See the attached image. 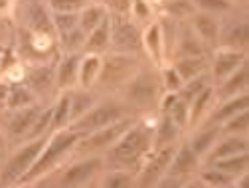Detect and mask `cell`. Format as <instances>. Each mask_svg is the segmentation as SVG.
<instances>
[{
    "mask_svg": "<svg viewBox=\"0 0 249 188\" xmlns=\"http://www.w3.org/2000/svg\"><path fill=\"white\" fill-rule=\"evenodd\" d=\"M166 12L170 14V18H190L198 10L192 4V0H168Z\"/></svg>",
    "mask_w": 249,
    "mask_h": 188,
    "instance_id": "cell-42",
    "label": "cell"
},
{
    "mask_svg": "<svg viewBox=\"0 0 249 188\" xmlns=\"http://www.w3.org/2000/svg\"><path fill=\"white\" fill-rule=\"evenodd\" d=\"M166 113L170 115V119L178 125L180 129H186V127H188V115H190V111H188V103L182 101L180 97L170 105V109H168Z\"/></svg>",
    "mask_w": 249,
    "mask_h": 188,
    "instance_id": "cell-43",
    "label": "cell"
},
{
    "mask_svg": "<svg viewBox=\"0 0 249 188\" xmlns=\"http://www.w3.org/2000/svg\"><path fill=\"white\" fill-rule=\"evenodd\" d=\"M174 70L182 77V81H188L204 72H208V59L206 56H192V57H178L174 61Z\"/></svg>",
    "mask_w": 249,
    "mask_h": 188,
    "instance_id": "cell-29",
    "label": "cell"
},
{
    "mask_svg": "<svg viewBox=\"0 0 249 188\" xmlns=\"http://www.w3.org/2000/svg\"><path fill=\"white\" fill-rule=\"evenodd\" d=\"M249 129V111L243 109L222 123V135H245Z\"/></svg>",
    "mask_w": 249,
    "mask_h": 188,
    "instance_id": "cell-40",
    "label": "cell"
},
{
    "mask_svg": "<svg viewBox=\"0 0 249 188\" xmlns=\"http://www.w3.org/2000/svg\"><path fill=\"white\" fill-rule=\"evenodd\" d=\"M180 127L170 119L168 113H162L159 125L154 127V135H152V149H159V147H166V145H174L178 141L180 135Z\"/></svg>",
    "mask_w": 249,
    "mask_h": 188,
    "instance_id": "cell-23",
    "label": "cell"
},
{
    "mask_svg": "<svg viewBox=\"0 0 249 188\" xmlns=\"http://www.w3.org/2000/svg\"><path fill=\"white\" fill-rule=\"evenodd\" d=\"M34 103H38V97L34 95V91L30 89L26 83H14V85H10L8 97H6V111L30 107V105H34Z\"/></svg>",
    "mask_w": 249,
    "mask_h": 188,
    "instance_id": "cell-30",
    "label": "cell"
},
{
    "mask_svg": "<svg viewBox=\"0 0 249 188\" xmlns=\"http://www.w3.org/2000/svg\"><path fill=\"white\" fill-rule=\"evenodd\" d=\"M93 2H95V4H103V6H117L119 2H121V0H93Z\"/></svg>",
    "mask_w": 249,
    "mask_h": 188,
    "instance_id": "cell-49",
    "label": "cell"
},
{
    "mask_svg": "<svg viewBox=\"0 0 249 188\" xmlns=\"http://www.w3.org/2000/svg\"><path fill=\"white\" fill-rule=\"evenodd\" d=\"M109 48L117 54H133L135 56L142 48L141 28L127 16L113 14L111 16V46Z\"/></svg>",
    "mask_w": 249,
    "mask_h": 188,
    "instance_id": "cell-9",
    "label": "cell"
},
{
    "mask_svg": "<svg viewBox=\"0 0 249 188\" xmlns=\"http://www.w3.org/2000/svg\"><path fill=\"white\" fill-rule=\"evenodd\" d=\"M24 83L36 97H50L55 91V64H38L28 70Z\"/></svg>",
    "mask_w": 249,
    "mask_h": 188,
    "instance_id": "cell-14",
    "label": "cell"
},
{
    "mask_svg": "<svg viewBox=\"0 0 249 188\" xmlns=\"http://www.w3.org/2000/svg\"><path fill=\"white\" fill-rule=\"evenodd\" d=\"M206 44L198 38V34L192 30V26H186L178 30L176 36V54L178 57H192V56H204Z\"/></svg>",
    "mask_w": 249,
    "mask_h": 188,
    "instance_id": "cell-21",
    "label": "cell"
},
{
    "mask_svg": "<svg viewBox=\"0 0 249 188\" xmlns=\"http://www.w3.org/2000/svg\"><path fill=\"white\" fill-rule=\"evenodd\" d=\"M85 38H87V34L77 26V28L71 30V32H68V34H64V36H59V38H57V44L61 46L64 54H75V52H83Z\"/></svg>",
    "mask_w": 249,
    "mask_h": 188,
    "instance_id": "cell-38",
    "label": "cell"
},
{
    "mask_svg": "<svg viewBox=\"0 0 249 188\" xmlns=\"http://www.w3.org/2000/svg\"><path fill=\"white\" fill-rule=\"evenodd\" d=\"M95 103H97V99L91 93V89H81V87L75 91L71 89V119H70V123L75 121L77 117H81L85 111H89Z\"/></svg>",
    "mask_w": 249,
    "mask_h": 188,
    "instance_id": "cell-35",
    "label": "cell"
},
{
    "mask_svg": "<svg viewBox=\"0 0 249 188\" xmlns=\"http://www.w3.org/2000/svg\"><path fill=\"white\" fill-rule=\"evenodd\" d=\"M52 22L55 36L59 38L79 26V12H52Z\"/></svg>",
    "mask_w": 249,
    "mask_h": 188,
    "instance_id": "cell-39",
    "label": "cell"
},
{
    "mask_svg": "<svg viewBox=\"0 0 249 188\" xmlns=\"http://www.w3.org/2000/svg\"><path fill=\"white\" fill-rule=\"evenodd\" d=\"M133 14L139 20H146L150 16V8L146 4V0H133Z\"/></svg>",
    "mask_w": 249,
    "mask_h": 188,
    "instance_id": "cell-47",
    "label": "cell"
},
{
    "mask_svg": "<svg viewBox=\"0 0 249 188\" xmlns=\"http://www.w3.org/2000/svg\"><path fill=\"white\" fill-rule=\"evenodd\" d=\"M20 14L24 22V30L32 36L55 40V30L52 22V10L48 8V2L44 0H22L20 2Z\"/></svg>",
    "mask_w": 249,
    "mask_h": 188,
    "instance_id": "cell-8",
    "label": "cell"
},
{
    "mask_svg": "<svg viewBox=\"0 0 249 188\" xmlns=\"http://www.w3.org/2000/svg\"><path fill=\"white\" fill-rule=\"evenodd\" d=\"M89 4V0H48L52 12H81Z\"/></svg>",
    "mask_w": 249,
    "mask_h": 188,
    "instance_id": "cell-44",
    "label": "cell"
},
{
    "mask_svg": "<svg viewBox=\"0 0 249 188\" xmlns=\"http://www.w3.org/2000/svg\"><path fill=\"white\" fill-rule=\"evenodd\" d=\"M212 167L220 169L231 176H243L247 172V167H249V154L247 152H239V154H231V156H226V159H220V161H213Z\"/></svg>",
    "mask_w": 249,
    "mask_h": 188,
    "instance_id": "cell-34",
    "label": "cell"
},
{
    "mask_svg": "<svg viewBox=\"0 0 249 188\" xmlns=\"http://www.w3.org/2000/svg\"><path fill=\"white\" fill-rule=\"evenodd\" d=\"M200 167V156L192 150V147L188 143H182L176 147L174 150V156L168 165V170L164 176H170V178H176L180 180L184 186H186V180H188Z\"/></svg>",
    "mask_w": 249,
    "mask_h": 188,
    "instance_id": "cell-12",
    "label": "cell"
},
{
    "mask_svg": "<svg viewBox=\"0 0 249 188\" xmlns=\"http://www.w3.org/2000/svg\"><path fill=\"white\" fill-rule=\"evenodd\" d=\"M127 105L121 103V101H99L95 103L89 111H85L81 117H77L75 121L70 123V129H73L75 133H79L81 137L91 133V131H97L105 125H111L115 123L117 119H123L127 117Z\"/></svg>",
    "mask_w": 249,
    "mask_h": 188,
    "instance_id": "cell-4",
    "label": "cell"
},
{
    "mask_svg": "<svg viewBox=\"0 0 249 188\" xmlns=\"http://www.w3.org/2000/svg\"><path fill=\"white\" fill-rule=\"evenodd\" d=\"M48 137L50 135L38 137L32 141H24L22 147L12 152V156L2 167V172H0V186H18L20 178L30 170V167L38 159V154L44 149Z\"/></svg>",
    "mask_w": 249,
    "mask_h": 188,
    "instance_id": "cell-3",
    "label": "cell"
},
{
    "mask_svg": "<svg viewBox=\"0 0 249 188\" xmlns=\"http://www.w3.org/2000/svg\"><path fill=\"white\" fill-rule=\"evenodd\" d=\"M101 72V56L99 54H83L79 61V75H77V85L81 89H91L97 83Z\"/></svg>",
    "mask_w": 249,
    "mask_h": 188,
    "instance_id": "cell-22",
    "label": "cell"
},
{
    "mask_svg": "<svg viewBox=\"0 0 249 188\" xmlns=\"http://www.w3.org/2000/svg\"><path fill=\"white\" fill-rule=\"evenodd\" d=\"M79 139H81V135L75 133L70 127L52 131L50 137H48V141H46V145H44V149L38 154V159L34 161L32 167H30V170L20 178L18 186L34 184L36 180H40L42 176H46L48 172H52L70 152L75 150V145L79 143Z\"/></svg>",
    "mask_w": 249,
    "mask_h": 188,
    "instance_id": "cell-2",
    "label": "cell"
},
{
    "mask_svg": "<svg viewBox=\"0 0 249 188\" xmlns=\"http://www.w3.org/2000/svg\"><path fill=\"white\" fill-rule=\"evenodd\" d=\"M176 143L174 145H166V147H159V149H152L148 152V156L144 159L142 167H141V172L137 176V182L135 186H142V188H150V186H157L159 180L166 174L168 170V165L174 156V150H176Z\"/></svg>",
    "mask_w": 249,
    "mask_h": 188,
    "instance_id": "cell-11",
    "label": "cell"
},
{
    "mask_svg": "<svg viewBox=\"0 0 249 188\" xmlns=\"http://www.w3.org/2000/svg\"><path fill=\"white\" fill-rule=\"evenodd\" d=\"M196 10L202 12H226L231 8V0H192Z\"/></svg>",
    "mask_w": 249,
    "mask_h": 188,
    "instance_id": "cell-45",
    "label": "cell"
},
{
    "mask_svg": "<svg viewBox=\"0 0 249 188\" xmlns=\"http://www.w3.org/2000/svg\"><path fill=\"white\" fill-rule=\"evenodd\" d=\"M200 180L208 186H217V188H226V186H235V176L220 170V169H206L200 172Z\"/></svg>",
    "mask_w": 249,
    "mask_h": 188,
    "instance_id": "cell-41",
    "label": "cell"
},
{
    "mask_svg": "<svg viewBox=\"0 0 249 188\" xmlns=\"http://www.w3.org/2000/svg\"><path fill=\"white\" fill-rule=\"evenodd\" d=\"M217 42L222 44V48L228 50H247L249 44V24L247 22H235L233 26H228L224 32L220 30V36H217Z\"/></svg>",
    "mask_w": 249,
    "mask_h": 188,
    "instance_id": "cell-20",
    "label": "cell"
},
{
    "mask_svg": "<svg viewBox=\"0 0 249 188\" xmlns=\"http://www.w3.org/2000/svg\"><path fill=\"white\" fill-rule=\"evenodd\" d=\"M109 46H111V16L107 14L103 18V22L87 34L83 54H99L101 56L105 50H109Z\"/></svg>",
    "mask_w": 249,
    "mask_h": 188,
    "instance_id": "cell-18",
    "label": "cell"
},
{
    "mask_svg": "<svg viewBox=\"0 0 249 188\" xmlns=\"http://www.w3.org/2000/svg\"><path fill=\"white\" fill-rule=\"evenodd\" d=\"M154 127L146 123L135 121L107 150H105V167L109 169H135L139 163H144L148 152L152 150Z\"/></svg>",
    "mask_w": 249,
    "mask_h": 188,
    "instance_id": "cell-1",
    "label": "cell"
},
{
    "mask_svg": "<svg viewBox=\"0 0 249 188\" xmlns=\"http://www.w3.org/2000/svg\"><path fill=\"white\" fill-rule=\"evenodd\" d=\"M139 72V59L133 54L113 52L107 57H101V72L95 85L101 87H123Z\"/></svg>",
    "mask_w": 249,
    "mask_h": 188,
    "instance_id": "cell-5",
    "label": "cell"
},
{
    "mask_svg": "<svg viewBox=\"0 0 249 188\" xmlns=\"http://www.w3.org/2000/svg\"><path fill=\"white\" fill-rule=\"evenodd\" d=\"M142 46L146 48V52L150 54V57L157 61V64H162V56H164V36L160 24L154 22L146 28V32L142 34Z\"/></svg>",
    "mask_w": 249,
    "mask_h": 188,
    "instance_id": "cell-28",
    "label": "cell"
},
{
    "mask_svg": "<svg viewBox=\"0 0 249 188\" xmlns=\"http://www.w3.org/2000/svg\"><path fill=\"white\" fill-rule=\"evenodd\" d=\"M6 147V135L2 133V129H0V150H2Z\"/></svg>",
    "mask_w": 249,
    "mask_h": 188,
    "instance_id": "cell-50",
    "label": "cell"
},
{
    "mask_svg": "<svg viewBox=\"0 0 249 188\" xmlns=\"http://www.w3.org/2000/svg\"><path fill=\"white\" fill-rule=\"evenodd\" d=\"M210 79H212L210 72H204V74H200V75H196V77H192V79H188V81H184L182 87L178 89V97H180L182 101H186V103H190L202 89H206L208 85H212Z\"/></svg>",
    "mask_w": 249,
    "mask_h": 188,
    "instance_id": "cell-36",
    "label": "cell"
},
{
    "mask_svg": "<svg viewBox=\"0 0 249 188\" xmlns=\"http://www.w3.org/2000/svg\"><path fill=\"white\" fill-rule=\"evenodd\" d=\"M243 109H249V95H247V93H237V95H233V97L224 99V103L217 107L213 111V115L210 117V123L222 125L226 119L233 117L235 113H239Z\"/></svg>",
    "mask_w": 249,
    "mask_h": 188,
    "instance_id": "cell-25",
    "label": "cell"
},
{
    "mask_svg": "<svg viewBox=\"0 0 249 188\" xmlns=\"http://www.w3.org/2000/svg\"><path fill=\"white\" fill-rule=\"evenodd\" d=\"M44 107L40 103H34L30 107H22V109H14V111H8L10 117L6 121V135L8 139L12 141H24L28 131L32 129V125L36 121V117L40 115Z\"/></svg>",
    "mask_w": 249,
    "mask_h": 188,
    "instance_id": "cell-13",
    "label": "cell"
},
{
    "mask_svg": "<svg viewBox=\"0 0 249 188\" xmlns=\"http://www.w3.org/2000/svg\"><path fill=\"white\" fill-rule=\"evenodd\" d=\"M157 75L150 72H137L127 83L123 85V91L127 95V101L135 105L137 109H152L157 103H160V91L157 83Z\"/></svg>",
    "mask_w": 249,
    "mask_h": 188,
    "instance_id": "cell-7",
    "label": "cell"
},
{
    "mask_svg": "<svg viewBox=\"0 0 249 188\" xmlns=\"http://www.w3.org/2000/svg\"><path fill=\"white\" fill-rule=\"evenodd\" d=\"M222 137V125H217V123H210V127L198 131L192 141L188 143L192 147V150L198 154V156H206L208 150L213 147V143Z\"/></svg>",
    "mask_w": 249,
    "mask_h": 188,
    "instance_id": "cell-27",
    "label": "cell"
},
{
    "mask_svg": "<svg viewBox=\"0 0 249 188\" xmlns=\"http://www.w3.org/2000/svg\"><path fill=\"white\" fill-rule=\"evenodd\" d=\"M8 91H10V85H8V83H2V81H0V103H4V105H6Z\"/></svg>",
    "mask_w": 249,
    "mask_h": 188,
    "instance_id": "cell-48",
    "label": "cell"
},
{
    "mask_svg": "<svg viewBox=\"0 0 249 188\" xmlns=\"http://www.w3.org/2000/svg\"><path fill=\"white\" fill-rule=\"evenodd\" d=\"M243 61H247V54L243 50H228L222 48L212 59V66H210V75L212 79H215V83H222L228 75H231Z\"/></svg>",
    "mask_w": 249,
    "mask_h": 188,
    "instance_id": "cell-15",
    "label": "cell"
},
{
    "mask_svg": "<svg viewBox=\"0 0 249 188\" xmlns=\"http://www.w3.org/2000/svg\"><path fill=\"white\" fill-rule=\"evenodd\" d=\"M239 152H247L245 135H226L224 139H217L213 143V147L206 154V161H208V165H212L213 161H220V159H226V156H231V154H239Z\"/></svg>",
    "mask_w": 249,
    "mask_h": 188,
    "instance_id": "cell-17",
    "label": "cell"
},
{
    "mask_svg": "<svg viewBox=\"0 0 249 188\" xmlns=\"http://www.w3.org/2000/svg\"><path fill=\"white\" fill-rule=\"evenodd\" d=\"M52 115H53V107H44L40 111V115L36 117L34 125H32V129L28 131L26 139L24 141H32V139H38V137H46L52 133Z\"/></svg>",
    "mask_w": 249,
    "mask_h": 188,
    "instance_id": "cell-37",
    "label": "cell"
},
{
    "mask_svg": "<svg viewBox=\"0 0 249 188\" xmlns=\"http://www.w3.org/2000/svg\"><path fill=\"white\" fill-rule=\"evenodd\" d=\"M4 34H6V28H4V22H2V20H0V42H2Z\"/></svg>",
    "mask_w": 249,
    "mask_h": 188,
    "instance_id": "cell-51",
    "label": "cell"
},
{
    "mask_svg": "<svg viewBox=\"0 0 249 188\" xmlns=\"http://www.w3.org/2000/svg\"><path fill=\"white\" fill-rule=\"evenodd\" d=\"M133 123H135L133 117H123V119H117L111 125H105V127H101L97 131H91V133L83 135L79 139V143L75 145V152H81V154H99V152H105L124 131L131 127Z\"/></svg>",
    "mask_w": 249,
    "mask_h": 188,
    "instance_id": "cell-6",
    "label": "cell"
},
{
    "mask_svg": "<svg viewBox=\"0 0 249 188\" xmlns=\"http://www.w3.org/2000/svg\"><path fill=\"white\" fill-rule=\"evenodd\" d=\"M12 2V0H0V10H4V8H8V4Z\"/></svg>",
    "mask_w": 249,
    "mask_h": 188,
    "instance_id": "cell-52",
    "label": "cell"
},
{
    "mask_svg": "<svg viewBox=\"0 0 249 188\" xmlns=\"http://www.w3.org/2000/svg\"><path fill=\"white\" fill-rule=\"evenodd\" d=\"M101 186L105 188H129V186H135L137 182V176L133 174V170H127V169H111L107 172H101Z\"/></svg>",
    "mask_w": 249,
    "mask_h": 188,
    "instance_id": "cell-32",
    "label": "cell"
},
{
    "mask_svg": "<svg viewBox=\"0 0 249 188\" xmlns=\"http://www.w3.org/2000/svg\"><path fill=\"white\" fill-rule=\"evenodd\" d=\"M53 115H52V131L57 129H66L71 119V89L70 91H61L59 99L52 105Z\"/></svg>",
    "mask_w": 249,
    "mask_h": 188,
    "instance_id": "cell-31",
    "label": "cell"
},
{
    "mask_svg": "<svg viewBox=\"0 0 249 188\" xmlns=\"http://www.w3.org/2000/svg\"><path fill=\"white\" fill-rule=\"evenodd\" d=\"M217 85H220L217 87V93H220L222 99L233 97V95H237V93H245V87H247V61H243L231 75H228L222 83H217Z\"/></svg>",
    "mask_w": 249,
    "mask_h": 188,
    "instance_id": "cell-24",
    "label": "cell"
},
{
    "mask_svg": "<svg viewBox=\"0 0 249 188\" xmlns=\"http://www.w3.org/2000/svg\"><path fill=\"white\" fill-rule=\"evenodd\" d=\"M109 14V10H107V6H103V4H87L81 12H79V28L83 30L85 34H89L93 28H97L101 22H103V18Z\"/></svg>",
    "mask_w": 249,
    "mask_h": 188,
    "instance_id": "cell-33",
    "label": "cell"
},
{
    "mask_svg": "<svg viewBox=\"0 0 249 188\" xmlns=\"http://www.w3.org/2000/svg\"><path fill=\"white\" fill-rule=\"evenodd\" d=\"M105 170V159L101 154H89L83 161L70 165L61 172L57 184L64 188H75V186H87L93 180H97L101 172Z\"/></svg>",
    "mask_w": 249,
    "mask_h": 188,
    "instance_id": "cell-10",
    "label": "cell"
},
{
    "mask_svg": "<svg viewBox=\"0 0 249 188\" xmlns=\"http://www.w3.org/2000/svg\"><path fill=\"white\" fill-rule=\"evenodd\" d=\"M83 52L64 54L55 64V89L57 91H70L77 85L79 75V61Z\"/></svg>",
    "mask_w": 249,
    "mask_h": 188,
    "instance_id": "cell-16",
    "label": "cell"
},
{
    "mask_svg": "<svg viewBox=\"0 0 249 188\" xmlns=\"http://www.w3.org/2000/svg\"><path fill=\"white\" fill-rule=\"evenodd\" d=\"M190 18H192V30L198 34V38L204 44H208V46L217 44V36H220V22H217L210 12H194Z\"/></svg>",
    "mask_w": 249,
    "mask_h": 188,
    "instance_id": "cell-19",
    "label": "cell"
},
{
    "mask_svg": "<svg viewBox=\"0 0 249 188\" xmlns=\"http://www.w3.org/2000/svg\"><path fill=\"white\" fill-rule=\"evenodd\" d=\"M213 95H215V89L212 85H208L206 89H202L198 95L188 103V127H198V123L202 121V117L208 113L212 101H213Z\"/></svg>",
    "mask_w": 249,
    "mask_h": 188,
    "instance_id": "cell-26",
    "label": "cell"
},
{
    "mask_svg": "<svg viewBox=\"0 0 249 188\" xmlns=\"http://www.w3.org/2000/svg\"><path fill=\"white\" fill-rule=\"evenodd\" d=\"M182 77L178 75V72L174 70V66L172 68H166L164 72H162V87L168 91V93H178V89L182 87Z\"/></svg>",
    "mask_w": 249,
    "mask_h": 188,
    "instance_id": "cell-46",
    "label": "cell"
}]
</instances>
